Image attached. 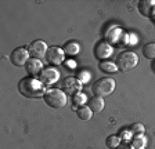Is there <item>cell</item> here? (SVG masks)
<instances>
[{
    "instance_id": "20",
    "label": "cell",
    "mask_w": 155,
    "mask_h": 149,
    "mask_svg": "<svg viewBox=\"0 0 155 149\" xmlns=\"http://www.w3.org/2000/svg\"><path fill=\"white\" fill-rule=\"evenodd\" d=\"M90 78H91V74H90V72H87V71H82V72H79V76H78V79L81 80L82 84L87 83V81L90 80Z\"/></svg>"
},
{
    "instance_id": "11",
    "label": "cell",
    "mask_w": 155,
    "mask_h": 149,
    "mask_svg": "<svg viewBox=\"0 0 155 149\" xmlns=\"http://www.w3.org/2000/svg\"><path fill=\"white\" fill-rule=\"evenodd\" d=\"M42 68H43L42 62L39 61V59H36V58L29 59L25 65V71L31 74V78H36L38 74L42 73Z\"/></svg>"
},
{
    "instance_id": "19",
    "label": "cell",
    "mask_w": 155,
    "mask_h": 149,
    "mask_svg": "<svg viewBox=\"0 0 155 149\" xmlns=\"http://www.w3.org/2000/svg\"><path fill=\"white\" fill-rule=\"evenodd\" d=\"M105 144H107V146H108L110 149H115L116 146L119 145V138H118L116 135H110L108 138H107Z\"/></svg>"
},
{
    "instance_id": "21",
    "label": "cell",
    "mask_w": 155,
    "mask_h": 149,
    "mask_svg": "<svg viewBox=\"0 0 155 149\" xmlns=\"http://www.w3.org/2000/svg\"><path fill=\"white\" fill-rule=\"evenodd\" d=\"M86 102V95L82 93H78L76 95H74V105H83Z\"/></svg>"
},
{
    "instance_id": "5",
    "label": "cell",
    "mask_w": 155,
    "mask_h": 149,
    "mask_svg": "<svg viewBox=\"0 0 155 149\" xmlns=\"http://www.w3.org/2000/svg\"><path fill=\"white\" fill-rule=\"evenodd\" d=\"M61 87H62V91H64L65 94L74 97V95H76L78 93H81L82 83H81V80L76 78H67V79H64Z\"/></svg>"
},
{
    "instance_id": "7",
    "label": "cell",
    "mask_w": 155,
    "mask_h": 149,
    "mask_svg": "<svg viewBox=\"0 0 155 149\" xmlns=\"http://www.w3.org/2000/svg\"><path fill=\"white\" fill-rule=\"evenodd\" d=\"M10 59L15 66H25L26 62L29 61V51L26 49H24V47H18V49H15L11 52Z\"/></svg>"
},
{
    "instance_id": "6",
    "label": "cell",
    "mask_w": 155,
    "mask_h": 149,
    "mask_svg": "<svg viewBox=\"0 0 155 149\" xmlns=\"http://www.w3.org/2000/svg\"><path fill=\"white\" fill-rule=\"evenodd\" d=\"M47 44H46L43 40H35L29 44L28 51L29 55H32V58L40 59L43 57H46V52H47Z\"/></svg>"
},
{
    "instance_id": "13",
    "label": "cell",
    "mask_w": 155,
    "mask_h": 149,
    "mask_svg": "<svg viewBox=\"0 0 155 149\" xmlns=\"http://www.w3.org/2000/svg\"><path fill=\"white\" fill-rule=\"evenodd\" d=\"M89 105H90V109L91 112H96V113H98V112H101V110L104 109V100L100 97H93L90 100V102H89Z\"/></svg>"
},
{
    "instance_id": "17",
    "label": "cell",
    "mask_w": 155,
    "mask_h": 149,
    "mask_svg": "<svg viewBox=\"0 0 155 149\" xmlns=\"http://www.w3.org/2000/svg\"><path fill=\"white\" fill-rule=\"evenodd\" d=\"M100 69L103 72H105V73H110V74L116 73V72H118V66H116L115 64H112V62H110V61L101 62V64H100Z\"/></svg>"
},
{
    "instance_id": "2",
    "label": "cell",
    "mask_w": 155,
    "mask_h": 149,
    "mask_svg": "<svg viewBox=\"0 0 155 149\" xmlns=\"http://www.w3.org/2000/svg\"><path fill=\"white\" fill-rule=\"evenodd\" d=\"M43 98H45L46 104L50 108H54V109H60V108H64L67 105V94L62 90H58V88L47 90Z\"/></svg>"
},
{
    "instance_id": "14",
    "label": "cell",
    "mask_w": 155,
    "mask_h": 149,
    "mask_svg": "<svg viewBox=\"0 0 155 149\" xmlns=\"http://www.w3.org/2000/svg\"><path fill=\"white\" fill-rule=\"evenodd\" d=\"M76 115L81 120H90L91 116H93V112H91V109L89 106L83 105V106H81L79 109H76Z\"/></svg>"
},
{
    "instance_id": "4",
    "label": "cell",
    "mask_w": 155,
    "mask_h": 149,
    "mask_svg": "<svg viewBox=\"0 0 155 149\" xmlns=\"http://www.w3.org/2000/svg\"><path fill=\"white\" fill-rule=\"evenodd\" d=\"M137 64H139V57H137L136 52H132V51L120 52L118 55V58H116V66H118V69H120L123 72L132 71Z\"/></svg>"
},
{
    "instance_id": "18",
    "label": "cell",
    "mask_w": 155,
    "mask_h": 149,
    "mask_svg": "<svg viewBox=\"0 0 155 149\" xmlns=\"http://www.w3.org/2000/svg\"><path fill=\"white\" fill-rule=\"evenodd\" d=\"M144 146H145V137L143 134L136 135L132 139V149H144Z\"/></svg>"
},
{
    "instance_id": "22",
    "label": "cell",
    "mask_w": 155,
    "mask_h": 149,
    "mask_svg": "<svg viewBox=\"0 0 155 149\" xmlns=\"http://www.w3.org/2000/svg\"><path fill=\"white\" fill-rule=\"evenodd\" d=\"M130 131L134 133V134H143L144 133V127H143V124L136 123V124H133V126L130 127Z\"/></svg>"
},
{
    "instance_id": "9",
    "label": "cell",
    "mask_w": 155,
    "mask_h": 149,
    "mask_svg": "<svg viewBox=\"0 0 155 149\" xmlns=\"http://www.w3.org/2000/svg\"><path fill=\"white\" fill-rule=\"evenodd\" d=\"M64 50L60 49V47H51L48 49L46 52V61L51 65H60L64 61Z\"/></svg>"
},
{
    "instance_id": "1",
    "label": "cell",
    "mask_w": 155,
    "mask_h": 149,
    "mask_svg": "<svg viewBox=\"0 0 155 149\" xmlns=\"http://www.w3.org/2000/svg\"><path fill=\"white\" fill-rule=\"evenodd\" d=\"M19 93L26 98H40L45 97V86L36 78H24L18 83Z\"/></svg>"
},
{
    "instance_id": "23",
    "label": "cell",
    "mask_w": 155,
    "mask_h": 149,
    "mask_svg": "<svg viewBox=\"0 0 155 149\" xmlns=\"http://www.w3.org/2000/svg\"><path fill=\"white\" fill-rule=\"evenodd\" d=\"M115 149H132V148H130L127 144H122V145H118Z\"/></svg>"
},
{
    "instance_id": "8",
    "label": "cell",
    "mask_w": 155,
    "mask_h": 149,
    "mask_svg": "<svg viewBox=\"0 0 155 149\" xmlns=\"http://www.w3.org/2000/svg\"><path fill=\"white\" fill-rule=\"evenodd\" d=\"M39 79L43 83V86H53L54 83H57L60 79V73L57 69L54 68H46L42 71V73L39 74Z\"/></svg>"
},
{
    "instance_id": "15",
    "label": "cell",
    "mask_w": 155,
    "mask_h": 149,
    "mask_svg": "<svg viewBox=\"0 0 155 149\" xmlns=\"http://www.w3.org/2000/svg\"><path fill=\"white\" fill-rule=\"evenodd\" d=\"M62 50H64V52L68 55H76L78 52H79V50H81V46L75 42H68L67 44L64 46Z\"/></svg>"
},
{
    "instance_id": "10",
    "label": "cell",
    "mask_w": 155,
    "mask_h": 149,
    "mask_svg": "<svg viewBox=\"0 0 155 149\" xmlns=\"http://www.w3.org/2000/svg\"><path fill=\"white\" fill-rule=\"evenodd\" d=\"M137 7L143 17H147V18L155 17V0H140Z\"/></svg>"
},
{
    "instance_id": "12",
    "label": "cell",
    "mask_w": 155,
    "mask_h": 149,
    "mask_svg": "<svg viewBox=\"0 0 155 149\" xmlns=\"http://www.w3.org/2000/svg\"><path fill=\"white\" fill-rule=\"evenodd\" d=\"M112 47H111L108 43H98V44L96 46V50H94V54H96V57L98 59H104V58H108L111 54H112Z\"/></svg>"
},
{
    "instance_id": "3",
    "label": "cell",
    "mask_w": 155,
    "mask_h": 149,
    "mask_svg": "<svg viewBox=\"0 0 155 149\" xmlns=\"http://www.w3.org/2000/svg\"><path fill=\"white\" fill-rule=\"evenodd\" d=\"M114 90H115V81L108 78L97 80L93 84V87H91V91H93L94 97H100V98L111 95L114 93Z\"/></svg>"
},
{
    "instance_id": "16",
    "label": "cell",
    "mask_w": 155,
    "mask_h": 149,
    "mask_svg": "<svg viewBox=\"0 0 155 149\" xmlns=\"http://www.w3.org/2000/svg\"><path fill=\"white\" fill-rule=\"evenodd\" d=\"M143 55L147 59H155V43H147L143 47Z\"/></svg>"
}]
</instances>
